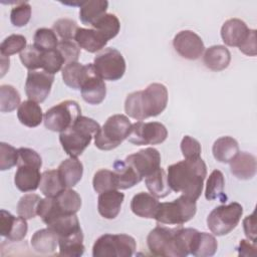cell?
Instances as JSON below:
<instances>
[{
  "label": "cell",
  "mask_w": 257,
  "mask_h": 257,
  "mask_svg": "<svg viewBox=\"0 0 257 257\" xmlns=\"http://www.w3.org/2000/svg\"><path fill=\"white\" fill-rule=\"evenodd\" d=\"M54 199L57 208L63 214H76L81 207L80 196L70 188L63 189Z\"/></svg>",
  "instance_id": "836d02e7"
},
{
  "label": "cell",
  "mask_w": 257,
  "mask_h": 257,
  "mask_svg": "<svg viewBox=\"0 0 257 257\" xmlns=\"http://www.w3.org/2000/svg\"><path fill=\"white\" fill-rule=\"evenodd\" d=\"M20 93L10 84L0 86V110L1 112H11L20 105Z\"/></svg>",
  "instance_id": "74e56055"
},
{
  "label": "cell",
  "mask_w": 257,
  "mask_h": 257,
  "mask_svg": "<svg viewBox=\"0 0 257 257\" xmlns=\"http://www.w3.org/2000/svg\"><path fill=\"white\" fill-rule=\"evenodd\" d=\"M243 228L246 237L252 241L253 243H256V218H255V212H253L250 216L245 217L243 220Z\"/></svg>",
  "instance_id": "f5cc1de1"
},
{
  "label": "cell",
  "mask_w": 257,
  "mask_h": 257,
  "mask_svg": "<svg viewBox=\"0 0 257 257\" xmlns=\"http://www.w3.org/2000/svg\"><path fill=\"white\" fill-rule=\"evenodd\" d=\"M207 176V166L200 158L185 159L168 167V183L171 190L197 201L202 194Z\"/></svg>",
  "instance_id": "6da1fadb"
},
{
  "label": "cell",
  "mask_w": 257,
  "mask_h": 257,
  "mask_svg": "<svg viewBox=\"0 0 257 257\" xmlns=\"http://www.w3.org/2000/svg\"><path fill=\"white\" fill-rule=\"evenodd\" d=\"M181 151L185 159H197L200 158L202 148L196 139L185 136L181 142Z\"/></svg>",
  "instance_id": "681fc988"
},
{
  "label": "cell",
  "mask_w": 257,
  "mask_h": 257,
  "mask_svg": "<svg viewBox=\"0 0 257 257\" xmlns=\"http://www.w3.org/2000/svg\"><path fill=\"white\" fill-rule=\"evenodd\" d=\"M124 161L135 169L142 179H144L160 168L161 155L155 148H146L128 155Z\"/></svg>",
  "instance_id": "5bb4252c"
},
{
  "label": "cell",
  "mask_w": 257,
  "mask_h": 257,
  "mask_svg": "<svg viewBox=\"0 0 257 257\" xmlns=\"http://www.w3.org/2000/svg\"><path fill=\"white\" fill-rule=\"evenodd\" d=\"M92 185L94 191L98 194L109 190H117V182L114 172L106 169L97 171L93 176Z\"/></svg>",
  "instance_id": "ab89813d"
},
{
  "label": "cell",
  "mask_w": 257,
  "mask_h": 257,
  "mask_svg": "<svg viewBox=\"0 0 257 257\" xmlns=\"http://www.w3.org/2000/svg\"><path fill=\"white\" fill-rule=\"evenodd\" d=\"M39 189L45 197H55L65 189L57 170H47L42 173Z\"/></svg>",
  "instance_id": "d590c367"
},
{
  "label": "cell",
  "mask_w": 257,
  "mask_h": 257,
  "mask_svg": "<svg viewBox=\"0 0 257 257\" xmlns=\"http://www.w3.org/2000/svg\"><path fill=\"white\" fill-rule=\"evenodd\" d=\"M93 66L97 75L103 80L115 81L125 72V60L115 48L107 47L97 53L93 59Z\"/></svg>",
  "instance_id": "30bf717a"
},
{
  "label": "cell",
  "mask_w": 257,
  "mask_h": 257,
  "mask_svg": "<svg viewBox=\"0 0 257 257\" xmlns=\"http://www.w3.org/2000/svg\"><path fill=\"white\" fill-rule=\"evenodd\" d=\"M168 131L166 126L158 121L144 122L139 120L132 124L127 140L136 146L159 145L166 141Z\"/></svg>",
  "instance_id": "8fae6325"
},
{
  "label": "cell",
  "mask_w": 257,
  "mask_h": 257,
  "mask_svg": "<svg viewBox=\"0 0 257 257\" xmlns=\"http://www.w3.org/2000/svg\"><path fill=\"white\" fill-rule=\"evenodd\" d=\"M19 165H30L40 169L42 166V159L39 154L32 149L19 148L17 166Z\"/></svg>",
  "instance_id": "f907efd6"
},
{
  "label": "cell",
  "mask_w": 257,
  "mask_h": 257,
  "mask_svg": "<svg viewBox=\"0 0 257 257\" xmlns=\"http://www.w3.org/2000/svg\"><path fill=\"white\" fill-rule=\"evenodd\" d=\"M17 117L25 126L35 127L41 123L43 113L40 105L37 102L28 99L21 102L18 106Z\"/></svg>",
  "instance_id": "f546056e"
},
{
  "label": "cell",
  "mask_w": 257,
  "mask_h": 257,
  "mask_svg": "<svg viewBox=\"0 0 257 257\" xmlns=\"http://www.w3.org/2000/svg\"><path fill=\"white\" fill-rule=\"evenodd\" d=\"M92 29L98 31L107 41L117 35L120 29L118 18L111 13H105L92 25Z\"/></svg>",
  "instance_id": "8d00e7d4"
},
{
  "label": "cell",
  "mask_w": 257,
  "mask_h": 257,
  "mask_svg": "<svg viewBox=\"0 0 257 257\" xmlns=\"http://www.w3.org/2000/svg\"><path fill=\"white\" fill-rule=\"evenodd\" d=\"M40 169L30 165H19L14 176V184L21 192H32L39 188Z\"/></svg>",
  "instance_id": "ffe728a7"
},
{
  "label": "cell",
  "mask_w": 257,
  "mask_h": 257,
  "mask_svg": "<svg viewBox=\"0 0 257 257\" xmlns=\"http://www.w3.org/2000/svg\"><path fill=\"white\" fill-rule=\"evenodd\" d=\"M57 172L64 188H72L82 178L83 165L77 158L70 157L60 163Z\"/></svg>",
  "instance_id": "7402d4cb"
},
{
  "label": "cell",
  "mask_w": 257,
  "mask_h": 257,
  "mask_svg": "<svg viewBox=\"0 0 257 257\" xmlns=\"http://www.w3.org/2000/svg\"><path fill=\"white\" fill-rule=\"evenodd\" d=\"M224 187H225V179L224 175L219 170H214L206 184L205 190V197L208 201H213L218 199L220 202H226L227 197L224 194Z\"/></svg>",
  "instance_id": "e575fe53"
},
{
  "label": "cell",
  "mask_w": 257,
  "mask_h": 257,
  "mask_svg": "<svg viewBox=\"0 0 257 257\" xmlns=\"http://www.w3.org/2000/svg\"><path fill=\"white\" fill-rule=\"evenodd\" d=\"M9 68V57L1 55V76H3L6 72V70Z\"/></svg>",
  "instance_id": "11a10c76"
},
{
  "label": "cell",
  "mask_w": 257,
  "mask_h": 257,
  "mask_svg": "<svg viewBox=\"0 0 257 257\" xmlns=\"http://www.w3.org/2000/svg\"><path fill=\"white\" fill-rule=\"evenodd\" d=\"M214 158L220 163H230L239 153L237 141L232 137H221L217 139L212 148Z\"/></svg>",
  "instance_id": "83f0119b"
},
{
  "label": "cell",
  "mask_w": 257,
  "mask_h": 257,
  "mask_svg": "<svg viewBox=\"0 0 257 257\" xmlns=\"http://www.w3.org/2000/svg\"><path fill=\"white\" fill-rule=\"evenodd\" d=\"M249 28L246 23L238 18H231L224 22L221 27V37L228 46H237L245 40Z\"/></svg>",
  "instance_id": "d6986e66"
},
{
  "label": "cell",
  "mask_w": 257,
  "mask_h": 257,
  "mask_svg": "<svg viewBox=\"0 0 257 257\" xmlns=\"http://www.w3.org/2000/svg\"><path fill=\"white\" fill-rule=\"evenodd\" d=\"M113 172L117 182V189H130L143 180L124 160H116L113 163Z\"/></svg>",
  "instance_id": "f1b7e54d"
},
{
  "label": "cell",
  "mask_w": 257,
  "mask_h": 257,
  "mask_svg": "<svg viewBox=\"0 0 257 257\" xmlns=\"http://www.w3.org/2000/svg\"><path fill=\"white\" fill-rule=\"evenodd\" d=\"M83 233L82 230L73 233L71 235L58 238L59 245V256L67 257H79L84 252Z\"/></svg>",
  "instance_id": "1f68e13d"
},
{
  "label": "cell",
  "mask_w": 257,
  "mask_h": 257,
  "mask_svg": "<svg viewBox=\"0 0 257 257\" xmlns=\"http://www.w3.org/2000/svg\"><path fill=\"white\" fill-rule=\"evenodd\" d=\"M132 122L124 114L110 115L94 137V145L101 151H110L117 148L132 128Z\"/></svg>",
  "instance_id": "5b68a950"
},
{
  "label": "cell",
  "mask_w": 257,
  "mask_h": 257,
  "mask_svg": "<svg viewBox=\"0 0 257 257\" xmlns=\"http://www.w3.org/2000/svg\"><path fill=\"white\" fill-rule=\"evenodd\" d=\"M40 196L37 194H26L20 198L17 204V214L24 219H32L37 215Z\"/></svg>",
  "instance_id": "60d3db41"
},
{
  "label": "cell",
  "mask_w": 257,
  "mask_h": 257,
  "mask_svg": "<svg viewBox=\"0 0 257 257\" xmlns=\"http://www.w3.org/2000/svg\"><path fill=\"white\" fill-rule=\"evenodd\" d=\"M93 63L81 64L79 62H71L64 65L61 69L63 82L72 89H80L88 75L93 71Z\"/></svg>",
  "instance_id": "2e32d148"
},
{
  "label": "cell",
  "mask_w": 257,
  "mask_h": 257,
  "mask_svg": "<svg viewBox=\"0 0 257 257\" xmlns=\"http://www.w3.org/2000/svg\"><path fill=\"white\" fill-rule=\"evenodd\" d=\"M107 7L108 2L106 0L83 1L79 8V19L84 25H92L105 14Z\"/></svg>",
  "instance_id": "4dcf8cb0"
},
{
  "label": "cell",
  "mask_w": 257,
  "mask_h": 257,
  "mask_svg": "<svg viewBox=\"0 0 257 257\" xmlns=\"http://www.w3.org/2000/svg\"><path fill=\"white\" fill-rule=\"evenodd\" d=\"M64 63V59L57 49L43 52L41 68H43L45 72L54 75L56 72L62 69V65Z\"/></svg>",
  "instance_id": "ee69618b"
},
{
  "label": "cell",
  "mask_w": 257,
  "mask_h": 257,
  "mask_svg": "<svg viewBox=\"0 0 257 257\" xmlns=\"http://www.w3.org/2000/svg\"><path fill=\"white\" fill-rule=\"evenodd\" d=\"M54 75L45 71L29 70L25 81V93L30 100L43 102L49 95Z\"/></svg>",
  "instance_id": "7c38bea8"
},
{
  "label": "cell",
  "mask_w": 257,
  "mask_h": 257,
  "mask_svg": "<svg viewBox=\"0 0 257 257\" xmlns=\"http://www.w3.org/2000/svg\"><path fill=\"white\" fill-rule=\"evenodd\" d=\"M124 195L117 190H109L100 193L97 199V210L101 217L114 219L120 212Z\"/></svg>",
  "instance_id": "ac0fdd59"
},
{
  "label": "cell",
  "mask_w": 257,
  "mask_h": 257,
  "mask_svg": "<svg viewBox=\"0 0 257 257\" xmlns=\"http://www.w3.org/2000/svg\"><path fill=\"white\" fill-rule=\"evenodd\" d=\"M26 46V38L23 35L11 34L2 41L0 45V52L1 55L9 57L12 54L21 52Z\"/></svg>",
  "instance_id": "7bdbcfd3"
},
{
  "label": "cell",
  "mask_w": 257,
  "mask_h": 257,
  "mask_svg": "<svg viewBox=\"0 0 257 257\" xmlns=\"http://www.w3.org/2000/svg\"><path fill=\"white\" fill-rule=\"evenodd\" d=\"M18 163V150L6 144H0V170H10Z\"/></svg>",
  "instance_id": "7dc6e473"
},
{
  "label": "cell",
  "mask_w": 257,
  "mask_h": 257,
  "mask_svg": "<svg viewBox=\"0 0 257 257\" xmlns=\"http://www.w3.org/2000/svg\"><path fill=\"white\" fill-rule=\"evenodd\" d=\"M196 211V201L182 195L172 202L160 203L154 219L160 224L181 226L190 221Z\"/></svg>",
  "instance_id": "8992f818"
},
{
  "label": "cell",
  "mask_w": 257,
  "mask_h": 257,
  "mask_svg": "<svg viewBox=\"0 0 257 257\" xmlns=\"http://www.w3.org/2000/svg\"><path fill=\"white\" fill-rule=\"evenodd\" d=\"M239 50L248 55V56H256L257 53V45H256V30L249 29V32L245 38V40L238 47Z\"/></svg>",
  "instance_id": "816d5d0a"
},
{
  "label": "cell",
  "mask_w": 257,
  "mask_h": 257,
  "mask_svg": "<svg viewBox=\"0 0 257 257\" xmlns=\"http://www.w3.org/2000/svg\"><path fill=\"white\" fill-rule=\"evenodd\" d=\"M81 115V108L75 100H64L49 109L44 114V125L52 132L62 133L70 127Z\"/></svg>",
  "instance_id": "9c48e42d"
},
{
  "label": "cell",
  "mask_w": 257,
  "mask_h": 257,
  "mask_svg": "<svg viewBox=\"0 0 257 257\" xmlns=\"http://www.w3.org/2000/svg\"><path fill=\"white\" fill-rule=\"evenodd\" d=\"M52 29L62 40H72L78 29L77 23L69 18H60L53 24Z\"/></svg>",
  "instance_id": "f6af8a7d"
},
{
  "label": "cell",
  "mask_w": 257,
  "mask_h": 257,
  "mask_svg": "<svg viewBox=\"0 0 257 257\" xmlns=\"http://www.w3.org/2000/svg\"><path fill=\"white\" fill-rule=\"evenodd\" d=\"M256 158L247 152L238 153L230 162V171L239 180H250L256 175Z\"/></svg>",
  "instance_id": "44dd1931"
},
{
  "label": "cell",
  "mask_w": 257,
  "mask_h": 257,
  "mask_svg": "<svg viewBox=\"0 0 257 257\" xmlns=\"http://www.w3.org/2000/svg\"><path fill=\"white\" fill-rule=\"evenodd\" d=\"M218 249L216 238L209 233L197 231L190 249V254L196 257L213 256Z\"/></svg>",
  "instance_id": "4316f807"
},
{
  "label": "cell",
  "mask_w": 257,
  "mask_h": 257,
  "mask_svg": "<svg viewBox=\"0 0 257 257\" xmlns=\"http://www.w3.org/2000/svg\"><path fill=\"white\" fill-rule=\"evenodd\" d=\"M56 49L63 57L65 64L77 62L80 55V47L72 40H60Z\"/></svg>",
  "instance_id": "c3c4849f"
},
{
  "label": "cell",
  "mask_w": 257,
  "mask_h": 257,
  "mask_svg": "<svg viewBox=\"0 0 257 257\" xmlns=\"http://www.w3.org/2000/svg\"><path fill=\"white\" fill-rule=\"evenodd\" d=\"M28 226L26 219L15 217L6 210L0 211V234L9 241H20L27 234Z\"/></svg>",
  "instance_id": "9a60e30c"
},
{
  "label": "cell",
  "mask_w": 257,
  "mask_h": 257,
  "mask_svg": "<svg viewBox=\"0 0 257 257\" xmlns=\"http://www.w3.org/2000/svg\"><path fill=\"white\" fill-rule=\"evenodd\" d=\"M242 214L243 207L237 202L218 206L208 215L207 226L214 235H227L236 228L241 220Z\"/></svg>",
  "instance_id": "ba28073f"
},
{
  "label": "cell",
  "mask_w": 257,
  "mask_h": 257,
  "mask_svg": "<svg viewBox=\"0 0 257 257\" xmlns=\"http://www.w3.org/2000/svg\"><path fill=\"white\" fill-rule=\"evenodd\" d=\"M80 91L81 96L85 102L95 105L101 103L105 98L106 85L103 79L97 75L95 69H93V71L83 82Z\"/></svg>",
  "instance_id": "e0dca14e"
},
{
  "label": "cell",
  "mask_w": 257,
  "mask_h": 257,
  "mask_svg": "<svg viewBox=\"0 0 257 257\" xmlns=\"http://www.w3.org/2000/svg\"><path fill=\"white\" fill-rule=\"evenodd\" d=\"M100 128L93 118L80 115L67 130L60 133L59 142L64 152L71 158H77L89 146Z\"/></svg>",
  "instance_id": "277c9868"
},
{
  "label": "cell",
  "mask_w": 257,
  "mask_h": 257,
  "mask_svg": "<svg viewBox=\"0 0 257 257\" xmlns=\"http://www.w3.org/2000/svg\"><path fill=\"white\" fill-rule=\"evenodd\" d=\"M43 51L39 50L34 44L27 45L20 52V60L22 64L29 70H35L41 67Z\"/></svg>",
  "instance_id": "b9f144b4"
},
{
  "label": "cell",
  "mask_w": 257,
  "mask_h": 257,
  "mask_svg": "<svg viewBox=\"0 0 257 257\" xmlns=\"http://www.w3.org/2000/svg\"><path fill=\"white\" fill-rule=\"evenodd\" d=\"M197 231L193 228H168L159 225L149 233L147 244L153 255L185 257L190 254Z\"/></svg>",
  "instance_id": "7a4b0ae2"
},
{
  "label": "cell",
  "mask_w": 257,
  "mask_h": 257,
  "mask_svg": "<svg viewBox=\"0 0 257 257\" xmlns=\"http://www.w3.org/2000/svg\"><path fill=\"white\" fill-rule=\"evenodd\" d=\"M145 182L150 193L156 198H165L171 193L167 174L161 167L147 176Z\"/></svg>",
  "instance_id": "d6a6232c"
},
{
  "label": "cell",
  "mask_w": 257,
  "mask_h": 257,
  "mask_svg": "<svg viewBox=\"0 0 257 257\" xmlns=\"http://www.w3.org/2000/svg\"><path fill=\"white\" fill-rule=\"evenodd\" d=\"M168 89L162 83H151L144 90L130 93L124 101V111L135 119L143 120L162 113L168 103Z\"/></svg>",
  "instance_id": "3957f363"
},
{
  "label": "cell",
  "mask_w": 257,
  "mask_h": 257,
  "mask_svg": "<svg viewBox=\"0 0 257 257\" xmlns=\"http://www.w3.org/2000/svg\"><path fill=\"white\" fill-rule=\"evenodd\" d=\"M175 50L184 58L198 59L205 50L202 38L192 30H183L176 34L173 40Z\"/></svg>",
  "instance_id": "4fadbf2b"
},
{
  "label": "cell",
  "mask_w": 257,
  "mask_h": 257,
  "mask_svg": "<svg viewBox=\"0 0 257 257\" xmlns=\"http://www.w3.org/2000/svg\"><path fill=\"white\" fill-rule=\"evenodd\" d=\"M160 202L152 194L140 192L135 195L131 202V209L133 213L141 218L153 219L155 218Z\"/></svg>",
  "instance_id": "cb8c5ba5"
},
{
  "label": "cell",
  "mask_w": 257,
  "mask_h": 257,
  "mask_svg": "<svg viewBox=\"0 0 257 257\" xmlns=\"http://www.w3.org/2000/svg\"><path fill=\"white\" fill-rule=\"evenodd\" d=\"M58 38L53 29L38 28L33 37V44L41 51H49L57 48Z\"/></svg>",
  "instance_id": "f35d334b"
},
{
  "label": "cell",
  "mask_w": 257,
  "mask_h": 257,
  "mask_svg": "<svg viewBox=\"0 0 257 257\" xmlns=\"http://www.w3.org/2000/svg\"><path fill=\"white\" fill-rule=\"evenodd\" d=\"M74 40L80 48L91 53L101 50L107 43V40L95 29L82 27H78Z\"/></svg>",
  "instance_id": "d4e9b609"
},
{
  "label": "cell",
  "mask_w": 257,
  "mask_h": 257,
  "mask_svg": "<svg viewBox=\"0 0 257 257\" xmlns=\"http://www.w3.org/2000/svg\"><path fill=\"white\" fill-rule=\"evenodd\" d=\"M203 61L207 68L213 71H221L229 66L231 53L224 45H213L206 49Z\"/></svg>",
  "instance_id": "603a6c76"
},
{
  "label": "cell",
  "mask_w": 257,
  "mask_h": 257,
  "mask_svg": "<svg viewBox=\"0 0 257 257\" xmlns=\"http://www.w3.org/2000/svg\"><path fill=\"white\" fill-rule=\"evenodd\" d=\"M31 17V6L28 2H18L10 13L11 23L16 27L25 26Z\"/></svg>",
  "instance_id": "bcb514c9"
},
{
  "label": "cell",
  "mask_w": 257,
  "mask_h": 257,
  "mask_svg": "<svg viewBox=\"0 0 257 257\" xmlns=\"http://www.w3.org/2000/svg\"><path fill=\"white\" fill-rule=\"evenodd\" d=\"M240 256H255L256 254V246L255 243L251 244L248 240H241L239 247L237 248Z\"/></svg>",
  "instance_id": "db71d44e"
},
{
  "label": "cell",
  "mask_w": 257,
  "mask_h": 257,
  "mask_svg": "<svg viewBox=\"0 0 257 257\" xmlns=\"http://www.w3.org/2000/svg\"><path fill=\"white\" fill-rule=\"evenodd\" d=\"M32 248L41 254H51L58 245V235L50 228L40 229L31 237Z\"/></svg>",
  "instance_id": "484cf974"
},
{
  "label": "cell",
  "mask_w": 257,
  "mask_h": 257,
  "mask_svg": "<svg viewBox=\"0 0 257 257\" xmlns=\"http://www.w3.org/2000/svg\"><path fill=\"white\" fill-rule=\"evenodd\" d=\"M137 248L134 237L126 234H104L93 244V257H131Z\"/></svg>",
  "instance_id": "52a82bcc"
}]
</instances>
